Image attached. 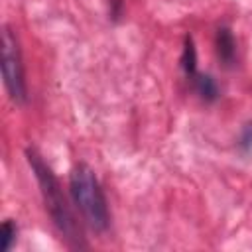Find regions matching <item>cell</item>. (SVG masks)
<instances>
[{"label":"cell","mask_w":252,"mask_h":252,"mask_svg":"<svg viewBox=\"0 0 252 252\" xmlns=\"http://www.w3.org/2000/svg\"><path fill=\"white\" fill-rule=\"evenodd\" d=\"M26 158H28V163L37 179V185H39V191H41V197L45 203V211L51 217V222L59 230L61 238L67 242L69 248H87L83 228L69 205V199L65 197L63 189H61L59 179L51 171V167L32 148L26 150Z\"/></svg>","instance_id":"cell-1"},{"label":"cell","mask_w":252,"mask_h":252,"mask_svg":"<svg viewBox=\"0 0 252 252\" xmlns=\"http://www.w3.org/2000/svg\"><path fill=\"white\" fill-rule=\"evenodd\" d=\"M69 193L83 220L94 232H104L110 226V211L104 191L87 163H77L69 173Z\"/></svg>","instance_id":"cell-2"},{"label":"cell","mask_w":252,"mask_h":252,"mask_svg":"<svg viewBox=\"0 0 252 252\" xmlns=\"http://www.w3.org/2000/svg\"><path fill=\"white\" fill-rule=\"evenodd\" d=\"M2 77L12 100L24 104L28 98V89H26L22 51H20L18 35L8 26H4V33H2Z\"/></svg>","instance_id":"cell-3"},{"label":"cell","mask_w":252,"mask_h":252,"mask_svg":"<svg viewBox=\"0 0 252 252\" xmlns=\"http://www.w3.org/2000/svg\"><path fill=\"white\" fill-rule=\"evenodd\" d=\"M215 53L222 67L230 69L236 65V39L228 26H219L215 33Z\"/></svg>","instance_id":"cell-4"},{"label":"cell","mask_w":252,"mask_h":252,"mask_svg":"<svg viewBox=\"0 0 252 252\" xmlns=\"http://www.w3.org/2000/svg\"><path fill=\"white\" fill-rule=\"evenodd\" d=\"M191 83H193V89L199 94V98L205 100V102H215L220 96V89H219L217 81L209 73H199L197 71L191 77Z\"/></svg>","instance_id":"cell-5"},{"label":"cell","mask_w":252,"mask_h":252,"mask_svg":"<svg viewBox=\"0 0 252 252\" xmlns=\"http://www.w3.org/2000/svg\"><path fill=\"white\" fill-rule=\"evenodd\" d=\"M181 69H183V73H185L189 79L197 73V49H195V43H193V37H191V35H185V41H183Z\"/></svg>","instance_id":"cell-6"},{"label":"cell","mask_w":252,"mask_h":252,"mask_svg":"<svg viewBox=\"0 0 252 252\" xmlns=\"http://www.w3.org/2000/svg\"><path fill=\"white\" fill-rule=\"evenodd\" d=\"M16 238H18V226H16V222L14 220H4V224H2V236H0V250L2 252H8L10 248H12V244L16 242Z\"/></svg>","instance_id":"cell-7"},{"label":"cell","mask_w":252,"mask_h":252,"mask_svg":"<svg viewBox=\"0 0 252 252\" xmlns=\"http://www.w3.org/2000/svg\"><path fill=\"white\" fill-rule=\"evenodd\" d=\"M240 148L244 150V152H250L252 150V124H246L244 128H242V134H240Z\"/></svg>","instance_id":"cell-8"}]
</instances>
